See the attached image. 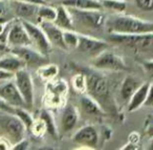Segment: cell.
<instances>
[{
  "instance_id": "5",
  "label": "cell",
  "mask_w": 153,
  "mask_h": 150,
  "mask_svg": "<svg viewBox=\"0 0 153 150\" xmlns=\"http://www.w3.org/2000/svg\"><path fill=\"white\" fill-rule=\"evenodd\" d=\"M14 78L16 86L23 98L27 109H32L34 105V84L32 76L25 69V67H23L14 74Z\"/></svg>"
},
{
  "instance_id": "6",
  "label": "cell",
  "mask_w": 153,
  "mask_h": 150,
  "mask_svg": "<svg viewBox=\"0 0 153 150\" xmlns=\"http://www.w3.org/2000/svg\"><path fill=\"white\" fill-rule=\"evenodd\" d=\"M22 25L24 26V28L27 32L30 39L32 41V44L35 45L37 49L40 51L43 55H47L49 51H51V43L49 42V40L47 39L45 33L42 31V28H40V25H36L33 22L28 21V20H21Z\"/></svg>"
},
{
  "instance_id": "18",
  "label": "cell",
  "mask_w": 153,
  "mask_h": 150,
  "mask_svg": "<svg viewBox=\"0 0 153 150\" xmlns=\"http://www.w3.org/2000/svg\"><path fill=\"white\" fill-rule=\"evenodd\" d=\"M79 119V114H78V110L71 104H68L63 110V113L61 116V125L62 129L64 132L71 130L74 126H76V122Z\"/></svg>"
},
{
  "instance_id": "12",
  "label": "cell",
  "mask_w": 153,
  "mask_h": 150,
  "mask_svg": "<svg viewBox=\"0 0 153 150\" xmlns=\"http://www.w3.org/2000/svg\"><path fill=\"white\" fill-rule=\"evenodd\" d=\"M0 98L14 107H23L27 109L25 102L20 95L15 82H7L0 85Z\"/></svg>"
},
{
  "instance_id": "32",
  "label": "cell",
  "mask_w": 153,
  "mask_h": 150,
  "mask_svg": "<svg viewBox=\"0 0 153 150\" xmlns=\"http://www.w3.org/2000/svg\"><path fill=\"white\" fill-rule=\"evenodd\" d=\"M140 64L146 74H148L151 78H153V60H146V61H143Z\"/></svg>"
},
{
  "instance_id": "24",
  "label": "cell",
  "mask_w": 153,
  "mask_h": 150,
  "mask_svg": "<svg viewBox=\"0 0 153 150\" xmlns=\"http://www.w3.org/2000/svg\"><path fill=\"white\" fill-rule=\"evenodd\" d=\"M40 120H42V122L44 123L45 125V129L46 131L53 137H58V132H57V129H56L55 126V122H53V119L51 116V114L49 113L48 111H41L40 113Z\"/></svg>"
},
{
  "instance_id": "3",
  "label": "cell",
  "mask_w": 153,
  "mask_h": 150,
  "mask_svg": "<svg viewBox=\"0 0 153 150\" xmlns=\"http://www.w3.org/2000/svg\"><path fill=\"white\" fill-rule=\"evenodd\" d=\"M109 39L114 43L124 44L137 51L153 49V32L142 34H117L109 33Z\"/></svg>"
},
{
  "instance_id": "17",
  "label": "cell",
  "mask_w": 153,
  "mask_h": 150,
  "mask_svg": "<svg viewBox=\"0 0 153 150\" xmlns=\"http://www.w3.org/2000/svg\"><path fill=\"white\" fill-rule=\"evenodd\" d=\"M25 63L14 54L0 56V69L15 74L17 70L25 67Z\"/></svg>"
},
{
  "instance_id": "40",
  "label": "cell",
  "mask_w": 153,
  "mask_h": 150,
  "mask_svg": "<svg viewBox=\"0 0 153 150\" xmlns=\"http://www.w3.org/2000/svg\"><path fill=\"white\" fill-rule=\"evenodd\" d=\"M45 1H46V2H48V1H51V0H45Z\"/></svg>"
},
{
  "instance_id": "15",
  "label": "cell",
  "mask_w": 153,
  "mask_h": 150,
  "mask_svg": "<svg viewBox=\"0 0 153 150\" xmlns=\"http://www.w3.org/2000/svg\"><path fill=\"white\" fill-rule=\"evenodd\" d=\"M10 1H11V7L13 11L19 18L23 20H28L37 17V12L39 7L38 4L18 1V0H10Z\"/></svg>"
},
{
  "instance_id": "16",
  "label": "cell",
  "mask_w": 153,
  "mask_h": 150,
  "mask_svg": "<svg viewBox=\"0 0 153 150\" xmlns=\"http://www.w3.org/2000/svg\"><path fill=\"white\" fill-rule=\"evenodd\" d=\"M149 87H150V83L143 82L140 86L135 90V93L131 96V98L129 99V104H128V110L130 112L138 109L140 106L144 105V102L148 95Z\"/></svg>"
},
{
  "instance_id": "4",
  "label": "cell",
  "mask_w": 153,
  "mask_h": 150,
  "mask_svg": "<svg viewBox=\"0 0 153 150\" xmlns=\"http://www.w3.org/2000/svg\"><path fill=\"white\" fill-rule=\"evenodd\" d=\"M72 19H76L83 25L91 28H100L106 22L105 15L100 10H79L74 7H67Z\"/></svg>"
},
{
  "instance_id": "27",
  "label": "cell",
  "mask_w": 153,
  "mask_h": 150,
  "mask_svg": "<svg viewBox=\"0 0 153 150\" xmlns=\"http://www.w3.org/2000/svg\"><path fill=\"white\" fill-rule=\"evenodd\" d=\"M15 114L22 121V123L25 126L26 130H30L32 128L33 124H34V119L30 116V112L26 110V108L23 107H16L15 110Z\"/></svg>"
},
{
  "instance_id": "37",
  "label": "cell",
  "mask_w": 153,
  "mask_h": 150,
  "mask_svg": "<svg viewBox=\"0 0 153 150\" xmlns=\"http://www.w3.org/2000/svg\"><path fill=\"white\" fill-rule=\"evenodd\" d=\"M7 51H10V47L7 46V44L2 42V41H0V56L4 53H7Z\"/></svg>"
},
{
  "instance_id": "26",
  "label": "cell",
  "mask_w": 153,
  "mask_h": 150,
  "mask_svg": "<svg viewBox=\"0 0 153 150\" xmlns=\"http://www.w3.org/2000/svg\"><path fill=\"white\" fill-rule=\"evenodd\" d=\"M100 2L105 9L119 12V13L124 12L127 7V3L125 0H100Z\"/></svg>"
},
{
  "instance_id": "1",
  "label": "cell",
  "mask_w": 153,
  "mask_h": 150,
  "mask_svg": "<svg viewBox=\"0 0 153 150\" xmlns=\"http://www.w3.org/2000/svg\"><path fill=\"white\" fill-rule=\"evenodd\" d=\"M105 25L108 33L117 34H142L152 33L153 22L146 21L140 18L128 15H115L106 20Z\"/></svg>"
},
{
  "instance_id": "23",
  "label": "cell",
  "mask_w": 153,
  "mask_h": 150,
  "mask_svg": "<svg viewBox=\"0 0 153 150\" xmlns=\"http://www.w3.org/2000/svg\"><path fill=\"white\" fill-rule=\"evenodd\" d=\"M57 15V7H51L46 4L39 5L38 12H37V18L40 21H53L55 20Z\"/></svg>"
},
{
  "instance_id": "11",
  "label": "cell",
  "mask_w": 153,
  "mask_h": 150,
  "mask_svg": "<svg viewBox=\"0 0 153 150\" xmlns=\"http://www.w3.org/2000/svg\"><path fill=\"white\" fill-rule=\"evenodd\" d=\"M7 44L9 47L33 46L27 32L22 25L21 21L16 22L10 28L7 34Z\"/></svg>"
},
{
  "instance_id": "7",
  "label": "cell",
  "mask_w": 153,
  "mask_h": 150,
  "mask_svg": "<svg viewBox=\"0 0 153 150\" xmlns=\"http://www.w3.org/2000/svg\"><path fill=\"white\" fill-rule=\"evenodd\" d=\"M92 64L98 69L110 70V72H121L127 68L123 58L107 49L94 57Z\"/></svg>"
},
{
  "instance_id": "21",
  "label": "cell",
  "mask_w": 153,
  "mask_h": 150,
  "mask_svg": "<svg viewBox=\"0 0 153 150\" xmlns=\"http://www.w3.org/2000/svg\"><path fill=\"white\" fill-rule=\"evenodd\" d=\"M61 3L66 7L79 10H102L100 0H62Z\"/></svg>"
},
{
  "instance_id": "2",
  "label": "cell",
  "mask_w": 153,
  "mask_h": 150,
  "mask_svg": "<svg viewBox=\"0 0 153 150\" xmlns=\"http://www.w3.org/2000/svg\"><path fill=\"white\" fill-rule=\"evenodd\" d=\"M26 128L16 114L0 111V134L13 145L24 139Z\"/></svg>"
},
{
  "instance_id": "28",
  "label": "cell",
  "mask_w": 153,
  "mask_h": 150,
  "mask_svg": "<svg viewBox=\"0 0 153 150\" xmlns=\"http://www.w3.org/2000/svg\"><path fill=\"white\" fill-rule=\"evenodd\" d=\"M63 40L66 49H76L79 35L76 34L72 30H63Z\"/></svg>"
},
{
  "instance_id": "13",
  "label": "cell",
  "mask_w": 153,
  "mask_h": 150,
  "mask_svg": "<svg viewBox=\"0 0 153 150\" xmlns=\"http://www.w3.org/2000/svg\"><path fill=\"white\" fill-rule=\"evenodd\" d=\"M72 141L79 145L87 146V147L94 148L98 145L99 142V134L97 129L91 125H86V126L80 128L72 137Z\"/></svg>"
},
{
  "instance_id": "20",
  "label": "cell",
  "mask_w": 153,
  "mask_h": 150,
  "mask_svg": "<svg viewBox=\"0 0 153 150\" xmlns=\"http://www.w3.org/2000/svg\"><path fill=\"white\" fill-rule=\"evenodd\" d=\"M53 23L62 30H72L74 28L71 15L68 12L67 7H64L63 4L57 7V15L53 20Z\"/></svg>"
},
{
  "instance_id": "8",
  "label": "cell",
  "mask_w": 153,
  "mask_h": 150,
  "mask_svg": "<svg viewBox=\"0 0 153 150\" xmlns=\"http://www.w3.org/2000/svg\"><path fill=\"white\" fill-rule=\"evenodd\" d=\"M86 91L94 99H102L109 96V84L104 77L90 72L85 75Z\"/></svg>"
},
{
  "instance_id": "36",
  "label": "cell",
  "mask_w": 153,
  "mask_h": 150,
  "mask_svg": "<svg viewBox=\"0 0 153 150\" xmlns=\"http://www.w3.org/2000/svg\"><path fill=\"white\" fill-rule=\"evenodd\" d=\"M18 1H23V2L34 3V4H38V5L46 4V3H47L45 0H18Z\"/></svg>"
},
{
  "instance_id": "14",
  "label": "cell",
  "mask_w": 153,
  "mask_h": 150,
  "mask_svg": "<svg viewBox=\"0 0 153 150\" xmlns=\"http://www.w3.org/2000/svg\"><path fill=\"white\" fill-rule=\"evenodd\" d=\"M40 28L45 33L51 45L67 49L63 40V30L57 26L53 21H40Z\"/></svg>"
},
{
  "instance_id": "9",
  "label": "cell",
  "mask_w": 153,
  "mask_h": 150,
  "mask_svg": "<svg viewBox=\"0 0 153 150\" xmlns=\"http://www.w3.org/2000/svg\"><path fill=\"white\" fill-rule=\"evenodd\" d=\"M79 35V41H78L76 49L89 57H97L102 51L108 49V44L105 41L92 38L90 36H85V35Z\"/></svg>"
},
{
  "instance_id": "30",
  "label": "cell",
  "mask_w": 153,
  "mask_h": 150,
  "mask_svg": "<svg viewBox=\"0 0 153 150\" xmlns=\"http://www.w3.org/2000/svg\"><path fill=\"white\" fill-rule=\"evenodd\" d=\"M135 3L143 11H153V0H135Z\"/></svg>"
},
{
  "instance_id": "31",
  "label": "cell",
  "mask_w": 153,
  "mask_h": 150,
  "mask_svg": "<svg viewBox=\"0 0 153 150\" xmlns=\"http://www.w3.org/2000/svg\"><path fill=\"white\" fill-rule=\"evenodd\" d=\"M15 110H16V107L10 105L7 102H5L4 100L0 98V111H4V112L15 114Z\"/></svg>"
},
{
  "instance_id": "25",
  "label": "cell",
  "mask_w": 153,
  "mask_h": 150,
  "mask_svg": "<svg viewBox=\"0 0 153 150\" xmlns=\"http://www.w3.org/2000/svg\"><path fill=\"white\" fill-rule=\"evenodd\" d=\"M59 72V68L55 64H47V65L41 66L38 69V74L44 80H53L57 77Z\"/></svg>"
},
{
  "instance_id": "22",
  "label": "cell",
  "mask_w": 153,
  "mask_h": 150,
  "mask_svg": "<svg viewBox=\"0 0 153 150\" xmlns=\"http://www.w3.org/2000/svg\"><path fill=\"white\" fill-rule=\"evenodd\" d=\"M80 104L85 113L89 114V116H99L103 114V110L101 108L100 104L91 97V96L84 95L80 98Z\"/></svg>"
},
{
  "instance_id": "35",
  "label": "cell",
  "mask_w": 153,
  "mask_h": 150,
  "mask_svg": "<svg viewBox=\"0 0 153 150\" xmlns=\"http://www.w3.org/2000/svg\"><path fill=\"white\" fill-rule=\"evenodd\" d=\"M14 78L13 72H5L3 69H0V81H4V80H10V79Z\"/></svg>"
},
{
  "instance_id": "29",
  "label": "cell",
  "mask_w": 153,
  "mask_h": 150,
  "mask_svg": "<svg viewBox=\"0 0 153 150\" xmlns=\"http://www.w3.org/2000/svg\"><path fill=\"white\" fill-rule=\"evenodd\" d=\"M72 85H74V89L78 90L79 93H85L86 91V79L85 75L79 74L74 77L72 80Z\"/></svg>"
},
{
  "instance_id": "34",
  "label": "cell",
  "mask_w": 153,
  "mask_h": 150,
  "mask_svg": "<svg viewBox=\"0 0 153 150\" xmlns=\"http://www.w3.org/2000/svg\"><path fill=\"white\" fill-rule=\"evenodd\" d=\"M27 148H28V141L23 139L18 142V143H16L15 145H14L13 149L14 150H24V149H27Z\"/></svg>"
},
{
  "instance_id": "19",
  "label": "cell",
  "mask_w": 153,
  "mask_h": 150,
  "mask_svg": "<svg viewBox=\"0 0 153 150\" xmlns=\"http://www.w3.org/2000/svg\"><path fill=\"white\" fill-rule=\"evenodd\" d=\"M142 81L134 76H127L124 79L123 83L121 85V97L124 101H128L131 98V96L135 93V90L140 86Z\"/></svg>"
},
{
  "instance_id": "10",
  "label": "cell",
  "mask_w": 153,
  "mask_h": 150,
  "mask_svg": "<svg viewBox=\"0 0 153 150\" xmlns=\"http://www.w3.org/2000/svg\"><path fill=\"white\" fill-rule=\"evenodd\" d=\"M10 53L14 54L25 63V65L36 66L46 62L45 55L41 54L38 49H34L30 46H15L10 47Z\"/></svg>"
},
{
  "instance_id": "33",
  "label": "cell",
  "mask_w": 153,
  "mask_h": 150,
  "mask_svg": "<svg viewBox=\"0 0 153 150\" xmlns=\"http://www.w3.org/2000/svg\"><path fill=\"white\" fill-rule=\"evenodd\" d=\"M144 105L147 106V107H153V84H150L148 95H147V98L144 102Z\"/></svg>"
},
{
  "instance_id": "39",
  "label": "cell",
  "mask_w": 153,
  "mask_h": 150,
  "mask_svg": "<svg viewBox=\"0 0 153 150\" xmlns=\"http://www.w3.org/2000/svg\"><path fill=\"white\" fill-rule=\"evenodd\" d=\"M150 146H151V147H150V148H151V149H153V141H152V142H151V145H150Z\"/></svg>"
},
{
  "instance_id": "38",
  "label": "cell",
  "mask_w": 153,
  "mask_h": 150,
  "mask_svg": "<svg viewBox=\"0 0 153 150\" xmlns=\"http://www.w3.org/2000/svg\"><path fill=\"white\" fill-rule=\"evenodd\" d=\"M5 14V4L0 0V18H2V16Z\"/></svg>"
}]
</instances>
